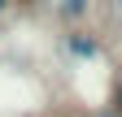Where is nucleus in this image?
I'll return each mask as SVG.
<instances>
[{"instance_id": "nucleus-3", "label": "nucleus", "mask_w": 122, "mask_h": 117, "mask_svg": "<svg viewBox=\"0 0 122 117\" xmlns=\"http://www.w3.org/2000/svg\"><path fill=\"white\" fill-rule=\"evenodd\" d=\"M0 13H5V0H0Z\"/></svg>"}, {"instance_id": "nucleus-1", "label": "nucleus", "mask_w": 122, "mask_h": 117, "mask_svg": "<svg viewBox=\"0 0 122 117\" xmlns=\"http://www.w3.org/2000/svg\"><path fill=\"white\" fill-rule=\"evenodd\" d=\"M66 48H70V56H96L100 52V39L87 35V31H74V35H66Z\"/></svg>"}, {"instance_id": "nucleus-2", "label": "nucleus", "mask_w": 122, "mask_h": 117, "mask_svg": "<svg viewBox=\"0 0 122 117\" xmlns=\"http://www.w3.org/2000/svg\"><path fill=\"white\" fill-rule=\"evenodd\" d=\"M61 13H66V18H83V13H87V0H61Z\"/></svg>"}, {"instance_id": "nucleus-4", "label": "nucleus", "mask_w": 122, "mask_h": 117, "mask_svg": "<svg viewBox=\"0 0 122 117\" xmlns=\"http://www.w3.org/2000/svg\"><path fill=\"white\" fill-rule=\"evenodd\" d=\"M118 104H122V91H118Z\"/></svg>"}]
</instances>
